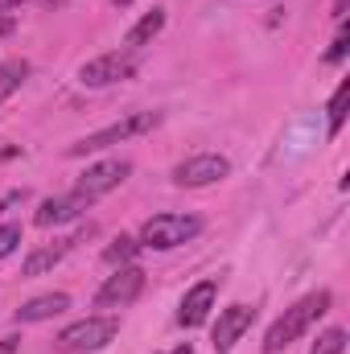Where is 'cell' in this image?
<instances>
[{"mask_svg": "<svg viewBox=\"0 0 350 354\" xmlns=\"http://www.w3.org/2000/svg\"><path fill=\"white\" fill-rule=\"evenodd\" d=\"M145 292V272L136 264H120L95 292V309H124Z\"/></svg>", "mask_w": 350, "mask_h": 354, "instance_id": "obj_6", "label": "cell"}, {"mask_svg": "<svg viewBox=\"0 0 350 354\" xmlns=\"http://www.w3.org/2000/svg\"><path fill=\"white\" fill-rule=\"evenodd\" d=\"M111 4H116V8H128V4H132V0H111Z\"/></svg>", "mask_w": 350, "mask_h": 354, "instance_id": "obj_26", "label": "cell"}, {"mask_svg": "<svg viewBox=\"0 0 350 354\" xmlns=\"http://www.w3.org/2000/svg\"><path fill=\"white\" fill-rule=\"evenodd\" d=\"M165 29V8H153V12H145L128 33H124V50H140L145 54V46H153V37Z\"/></svg>", "mask_w": 350, "mask_h": 354, "instance_id": "obj_14", "label": "cell"}, {"mask_svg": "<svg viewBox=\"0 0 350 354\" xmlns=\"http://www.w3.org/2000/svg\"><path fill=\"white\" fill-rule=\"evenodd\" d=\"M202 231V218L198 214H174V210H165V214H153V218H145V227H140V248H149V252H174L181 243H190L194 235Z\"/></svg>", "mask_w": 350, "mask_h": 354, "instance_id": "obj_3", "label": "cell"}, {"mask_svg": "<svg viewBox=\"0 0 350 354\" xmlns=\"http://www.w3.org/2000/svg\"><path fill=\"white\" fill-rule=\"evenodd\" d=\"M66 309H71V297H66V292H42V297L25 301V305L17 309V326L50 322V317H58V313H66Z\"/></svg>", "mask_w": 350, "mask_h": 354, "instance_id": "obj_12", "label": "cell"}, {"mask_svg": "<svg viewBox=\"0 0 350 354\" xmlns=\"http://www.w3.org/2000/svg\"><path fill=\"white\" fill-rule=\"evenodd\" d=\"M21 248V223H0V260H8Z\"/></svg>", "mask_w": 350, "mask_h": 354, "instance_id": "obj_19", "label": "cell"}, {"mask_svg": "<svg viewBox=\"0 0 350 354\" xmlns=\"http://www.w3.org/2000/svg\"><path fill=\"white\" fill-rule=\"evenodd\" d=\"M157 124H161V111H132V115H124V120H116V124H107V128L91 132V136H83V140H75L66 153H71V157L103 153V149H111V145H124V140L140 136V132H153Z\"/></svg>", "mask_w": 350, "mask_h": 354, "instance_id": "obj_4", "label": "cell"}, {"mask_svg": "<svg viewBox=\"0 0 350 354\" xmlns=\"http://www.w3.org/2000/svg\"><path fill=\"white\" fill-rule=\"evenodd\" d=\"M347 54H350V33H347V29H338V37H334V46L326 50V66H338V62H342Z\"/></svg>", "mask_w": 350, "mask_h": 354, "instance_id": "obj_20", "label": "cell"}, {"mask_svg": "<svg viewBox=\"0 0 350 354\" xmlns=\"http://www.w3.org/2000/svg\"><path fill=\"white\" fill-rule=\"evenodd\" d=\"M252 322H256V309H252V305H227V309L219 313V322H214V334H210L214 354L235 351V342L252 330Z\"/></svg>", "mask_w": 350, "mask_h": 354, "instance_id": "obj_8", "label": "cell"}, {"mask_svg": "<svg viewBox=\"0 0 350 354\" xmlns=\"http://www.w3.org/2000/svg\"><path fill=\"white\" fill-rule=\"evenodd\" d=\"M75 243H79V239H54V243L33 248V252L25 256V264H21V276H46L50 268H58L66 260V252H71Z\"/></svg>", "mask_w": 350, "mask_h": 354, "instance_id": "obj_13", "label": "cell"}, {"mask_svg": "<svg viewBox=\"0 0 350 354\" xmlns=\"http://www.w3.org/2000/svg\"><path fill=\"white\" fill-rule=\"evenodd\" d=\"M83 210H87V202H83L79 194H62V198H46V202L37 206L33 223H37V227H58V223H71V218H79Z\"/></svg>", "mask_w": 350, "mask_h": 354, "instance_id": "obj_11", "label": "cell"}, {"mask_svg": "<svg viewBox=\"0 0 350 354\" xmlns=\"http://www.w3.org/2000/svg\"><path fill=\"white\" fill-rule=\"evenodd\" d=\"M17 4H25V0H0V12H8V8H17Z\"/></svg>", "mask_w": 350, "mask_h": 354, "instance_id": "obj_24", "label": "cell"}, {"mask_svg": "<svg viewBox=\"0 0 350 354\" xmlns=\"http://www.w3.org/2000/svg\"><path fill=\"white\" fill-rule=\"evenodd\" d=\"M25 198H29V189H8V194H4V198H0V214H8V210H12V206H21V202H25Z\"/></svg>", "mask_w": 350, "mask_h": 354, "instance_id": "obj_21", "label": "cell"}, {"mask_svg": "<svg viewBox=\"0 0 350 354\" xmlns=\"http://www.w3.org/2000/svg\"><path fill=\"white\" fill-rule=\"evenodd\" d=\"M128 174H132V165H128V161H99V165H91L87 174L79 177L75 194L91 206L95 198H103V194H111L116 185H124V177H128Z\"/></svg>", "mask_w": 350, "mask_h": 354, "instance_id": "obj_9", "label": "cell"}, {"mask_svg": "<svg viewBox=\"0 0 350 354\" xmlns=\"http://www.w3.org/2000/svg\"><path fill=\"white\" fill-rule=\"evenodd\" d=\"M342 351H347V330H342V326H330V330L313 342L309 354H342Z\"/></svg>", "mask_w": 350, "mask_h": 354, "instance_id": "obj_18", "label": "cell"}, {"mask_svg": "<svg viewBox=\"0 0 350 354\" xmlns=\"http://www.w3.org/2000/svg\"><path fill=\"white\" fill-rule=\"evenodd\" d=\"M347 4L350 0H334V21H347Z\"/></svg>", "mask_w": 350, "mask_h": 354, "instance_id": "obj_23", "label": "cell"}, {"mask_svg": "<svg viewBox=\"0 0 350 354\" xmlns=\"http://www.w3.org/2000/svg\"><path fill=\"white\" fill-rule=\"evenodd\" d=\"M25 75H29V66H25L21 58H8V62H0V103H4L8 95H17V91H21Z\"/></svg>", "mask_w": 350, "mask_h": 354, "instance_id": "obj_15", "label": "cell"}, {"mask_svg": "<svg viewBox=\"0 0 350 354\" xmlns=\"http://www.w3.org/2000/svg\"><path fill=\"white\" fill-rule=\"evenodd\" d=\"M227 174H231V161L223 153H194V157H185L174 169V185H181V189H202V185L223 181Z\"/></svg>", "mask_w": 350, "mask_h": 354, "instance_id": "obj_7", "label": "cell"}, {"mask_svg": "<svg viewBox=\"0 0 350 354\" xmlns=\"http://www.w3.org/2000/svg\"><path fill=\"white\" fill-rule=\"evenodd\" d=\"M140 71V50H107L99 58H91L79 66V83L83 87H111V83H124Z\"/></svg>", "mask_w": 350, "mask_h": 354, "instance_id": "obj_5", "label": "cell"}, {"mask_svg": "<svg viewBox=\"0 0 350 354\" xmlns=\"http://www.w3.org/2000/svg\"><path fill=\"white\" fill-rule=\"evenodd\" d=\"M136 252H140V239H132V235H120V239H111L107 248H103V260L116 268V264H132L136 260Z\"/></svg>", "mask_w": 350, "mask_h": 354, "instance_id": "obj_16", "label": "cell"}, {"mask_svg": "<svg viewBox=\"0 0 350 354\" xmlns=\"http://www.w3.org/2000/svg\"><path fill=\"white\" fill-rule=\"evenodd\" d=\"M330 288H317V292H309V297H301L293 309H284L272 326H268V334H264V354H280L288 351L297 338H305L309 334V326L330 309Z\"/></svg>", "mask_w": 350, "mask_h": 354, "instance_id": "obj_1", "label": "cell"}, {"mask_svg": "<svg viewBox=\"0 0 350 354\" xmlns=\"http://www.w3.org/2000/svg\"><path fill=\"white\" fill-rule=\"evenodd\" d=\"M17 351H21L17 338H0V354H17Z\"/></svg>", "mask_w": 350, "mask_h": 354, "instance_id": "obj_22", "label": "cell"}, {"mask_svg": "<svg viewBox=\"0 0 350 354\" xmlns=\"http://www.w3.org/2000/svg\"><path fill=\"white\" fill-rule=\"evenodd\" d=\"M116 334H120V317H111V313H91V317H83V322H71V326L54 338V351L95 354V351H103Z\"/></svg>", "mask_w": 350, "mask_h": 354, "instance_id": "obj_2", "label": "cell"}, {"mask_svg": "<svg viewBox=\"0 0 350 354\" xmlns=\"http://www.w3.org/2000/svg\"><path fill=\"white\" fill-rule=\"evenodd\" d=\"M169 354H194V346H190V342H181V346H174Z\"/></svg>", "mask_w": 350, "mask_h": 354, "instance_id": "obj_25", "label": "cell"}, {"mask_svg": "<svg viewBox=\"0 0 350 354\" xmlns=\"http://www.w3.org/2000/svg\"><path fill=\"white\" fill-rule=\"evenodd\" d=\"M214 297H219V280H198L194 288H185L181 309H177V326H181V330L206 326V322H210V309H214Z\"/></svg>", "mask_w": 350, "mask_h": 354, "instance_id": "obj_10", "label": "cell"}, {"mask_svg": "<svg viewBox=\"0 0 350 354\" xmlns=\"http://www.w3.org/2000/svg\"><path fill=\"white\" fill-rule=\"evenodd\" d=\"M347 107H350V79H342L338 83V91H334V99H330V136H338L342 132V124H347Z\"/></svg>", "mask_w": 350, "mask_h": 354, "instance_id": "obj_17", "label": "cell"}]
</instances>
